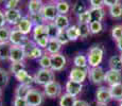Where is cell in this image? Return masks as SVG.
<instances>
[{"label":"cell","instance_id":"obj_31","mask_svg":"<svg viewBox=\"0 0 122 106\" xmlns=\"http://www.w3.org/2000/svg\"><path fill=\"white\" fill-rule=\"evenodd\" d=\"M109 14L112 18H121L122 17V2H119L118 4L109 8Z\"/></svg>","mask_w":122,"mask_h":106},{"label":"cell","instance_id":"obj_2","mask_svg":"<svg viewBox=\"0 0 122 106\" xmlns=\"http://www.w3.org/2000/svg\"><path fill=\"white\" fill-rule=\"evenodd\" d=\"M54 81V72L51 69H39L34 75V83L46 86Z\"/></svg>","mask_w":122,"mask_h":106},{"label":"cell","instance_id":"obj_15","mask_svg":"<svg viewBox=\"0 0 122 106\" xmlns=\"http://www.w3.org/2000/svg\"><path fill=\"white\" fill-rule=\"evenodd\" d=\"M82 89H83V84L81 83H76V82L70 81V80L66 83V93L74 96V98L81 93Z\"/></svg>","mask_w":122,"mask_h":106},{"label":"cell","instance_id":"obj_25","mask_svg":"<svg viewBox=\"0 0 122 106\" xmlns=\"http://www.w3.org/2000/svg\"><path fill=\"white\" fill-rule=\"evenodd\" d=\"M67 37L69 39V41H76L80 38V30L79 25H70L69 28L66 30Z\"/></svg>","mask_w":122,"mask_h":106},{"label":"cell","instance_id":"obj_37","mask_svg":"<svg viewBox=\"0 0 122 106\" xmlns=\"http://www.w3.org/2000/svg\"><path fill=\"white\" fill-rule=\"evenodd\" d=\"M112 36L116 41L122 39V25H116L112 30Z\"/></svg>","mask_w":122,"mask_h":106},{"label":"cell","instance_id":"obj_34","mask_svg":"<svg viewBox=\"0 0 122 106\" xmlns=\"http://www.w3.org/2000/svg\"><path fill=\"white\" fill-rule=\"evenodd\" d=\"M9 80H10V76H9L8 71L0 68V88L2 89L6 87V85L9 84Z\"/></svg>","mask_w":122,"mask_h":106},{"label":"cell","instance_id":"obj_48","mask_svg":"<svg viewBox=\"0 0 122 106\" xmlns=\"http://www.w3.org/2000/svg\"><path fill=\"white\" fill-rule=\"evenodd\" d=\"M6 23V20H5V17H4V13L0 10V28L4 27Z\"/></svg>","mask_w":122,"mask_h":106},{"label":"cell","instance_id":"obj_50","mask_svg":"<svg viewBox=\"0 0 122 106\" xmlns=\"http://www.w3.org/2000/svg\"><path fill=\"white\" fill-rule=\"evenodd\" d=\"M117 47H118V49L122 52V39H120V40L117 41Z\"/></svg>","mask_w":122,"mask_h":106},{"label":"cell","instance_id":"obj_54","mask_svg":"<svg viewBox=\"0 0 122 106\" xmlns=\"http://www.w3.org/2000/svg\"><path fill=\"white\" fill-rule=\"evenodd\" d=\"M99 106H103V105H99Z\"/></svg>","mask_w":122,"mask_h":106},{"label":"cell","instance_id":"obj_24","mask_svg":"<svg viewBox=\"0 0 122 106\" xmlns=\"http://www.w3.org/2000/svg\"><path fill=\"white\" fill-rule=\"evenodd\" d=\"M109 68L111 70H115V71H122V61L120 55H114L109 58V62H108Z\"/></svg>","mask_w":122,"mask_h":106},{"label":"cell","instance_id":"obj_23","mask_svg":"<svg viewBox=\"0 0 122 106\" xmlns=\"http://www.w3.org/2000/svg\"><path fill=\"white\" fill-rule=\"evenodd\" d=\"M89 12H90V22H93V21L101 22V20H102L105 16V11L103 10V8L90 9Z\"/></svg>","mask_w":122,"mask_h":106},{"label":"cell","instance_id":"obj_40","mask_svg":"<svg viewBox=\"0 0 122 106\" xmlns=\"http://www.w3.org/2000/svg\"><path fill=\"white\" fill-rule=\"evenodd\" d=\"M30 19L32 20V22H33L34 25H45L46 23V21L43 18V16H41V14H36V15H30L29 16Z\"/></svg>","mask_w":122,"mask_h":106},{"label":"cell","instance_id":"obj_18","mask_svg":"<svg viewBox=\"0 0 122 106\" xmlns=\"http://www.w3.org/2000/svg\"><path fill=\"white\" fill-rule=\"evenodd\" d=\"M44 3L41 0H31L28 3V10H29L30 15H36V14H41L43 10Z\"/></svg>","mask_w":122,"mask_h":106},{"label":"cell","instance_id":"obj_52","mask_svg":"<svg viewBox=\"0 0 122 106\" xmlns=\"http://www.w3.org/2000/svg\"><path fill=\"white\" fill-rule=\"evenodd\" d=\"M120 57H121V61H122V52H121V54H120Z\"/></svg>","mask_w":122,"mask_h":106},{"label":"cell","instance_id":"obj_47","mask_svg":"<svg viewBox=\"0 0 122 106\" xmlns=\"http://www.w3.org/2000/svg\"><path fill=\"white\" fill-rule=\"evenodd\" d=\"M119 2H121V1H118V0H104V5L108 6V8H112V6L118 4Z\"/></svg>","mask_w":122,"mask_h":106},{"label":"cell","instance_id":"obj_6","mask_svg":"<svg viewBox=\"0 0 122 106\" xmlns=\"http://www.w3.org/2000/svg\"><path fill=\"white\" fill-rule=\"evenodd\" d=\"M96 100H97V103L99 105L105 106L106 104H108L112 100L109 88H106V87H99L97 92H96Z\"/></svg>","mask_w":122,"mask_h":106},{"label":"cell","instance_id":"obj_11","mask_svg":"<svg viewBox=\"0 0 122 106\" xmlns=\"http://www.w3.org/2000/svg\"><path fill=\"white\" fill-rule=\"evenodd\" d=\"M50 56H51V70L53 72L61 71V70L64 69L65 66H66V57L63 54L58 53Z\"/></svg>","mask_w":122,"mask_h":106},{"label":"cell","instance_id":"obj_8","mask_svg":"<svg viewBox=\"0 0 122 106\" xmlns=\"http://www.w3.org/2000/svg\"><path fill=\"white\" fill-rule=\"evenodd\" d=\"M25 100H27L29 106H41L44 102V95L37 89L32 88L30 92L28 93Z\"/></svg>","mask_w":122,"mask_h":106},{"label":"cell","instance_id":"obj_26","mask_svg":"<svg viewBox=\"0 0 122 106\" xmlns=\"http://www.w3.org/2000/svg\"><path fill=\"white\" fill-rule=\"evenodd\" d=\"M54 4H55V8H56L58 15H66L68 12L70 11V4L67 1L61 0V1L54 2Z\"/></svg>","mask_w":122,"mask_h":106},{"label":"cell","instance_id":"obj_5","mask_svg":"<svg viewBox=\"0 0 122 106\" xmlns=\"http://www.w3.org/2000/svg\"><path fill=\"white\" fill-rule=\"evenodd\" d=\"M88 75H89L90 81L92 82L93 84H96V85L102 84L103 82H104V79H105L104 69H103L101 66L89 69L88 70Z\"/></svg>","mask_w":122,"mask_h":106},{"label":"cell","instance_id":"obj_16","mask_svg":"<svg viewBox=\"0 0 122 106\" xmlns=\"http://www.w3.org/2000/svg\"><path fill=\"white\" fill-rule=\"evenodd\" d=\"M15 77L20 84H25V85L31 86V85L34 83V76L30 75L29 72H28L25 69L20 70L17 74H15Z\"/></svg>","mask_w":122,"mask_h":106},{"label":"cell","instance_id":"obj_44","mask_svg":"<svg viewBox=\"0 0 122 106\" xmlns=\"http://www.w3.org/2000/svg\"><path fill=\"white\" fill-rule=\"evenodd\" d=\"M19 3H20L19 0H10V1L5 2L4 6H5V10H15L19 5Z\"/></svg>","mask_w":122,"mask_h":106},{"label":"cell","instance_id":"obj_30","mask_svg":"<svg viewBox=\"0 0 122 106\" xmlns=\"http://www.w3.org/2000/svg\"><path fill=\"white\" fill-rule=\"evenodd\" d=\"M76 99L74 96L68 95V93H64L61 96L60 100V106H74Z\"/></svg>","mask_w":122,"mask_h":106},{"label":"cell","instance_id":"obj_45","mask_svg":"<svg viewBox=\"0 0 122 106\" xmlns=\"http://www.w3.org/2000/svg\"><path fill=\"white\" fill-rule=\"evenodd\" d=\"M13 105L14 106H29L27 100L22 98H15L13 101Z\"/></svg>","mask_w":122,"mask_h":106},{"label":"cell","instance_id":"obj_39","mask_svg":"<svg viewBox=\"0 0 122 106\" xmlns=\"http://www.w3.org/2000/svg\"><path fill=\"white\" fill-rule=\"evenodd\" d=\"M25 63H23V62H21V63H12L10 69H11L12 73L15 75V74H17L20 70L25 69Z\"/></svg>","mask_w":122,"mask_h":106},{"label":"cell","instance_id":"obj_42","mask_svg":"<svg viewBox=\"0 0 122 106\" xmlns=\"http://www.w3.org/2000/svg\"><path fill=\"white\" fill-rule=\"evenodd\" d=\"M72 10H73V12H74L76 14L80 15V14H82L83 12H85V11H86V9H85V5H84L83 2L76 1V3L73 4V8H72Z\"/></svg>","mask_w":122,"mask_h":106},{"label":"cell","instance_id":"obj_27","mask_svg":"<svg viewBox=\"0 0 122 106\" xmlns=\"http://www.w3.org/2000/svg\"><path fill=\"white\" fill-rule=\"evenodd\" d=\"M73 64L76 68H82V69H87L88 66V61L87 56H85L84 54H79L73 58Z\"/></svg>","mask_w":122,"mask_h":106},{"label":"cell","instance_id":"obj_41","mask_svg":"<svg viewBox=\"0 0 122 106\" xmlns=\"http://www.w3.org/2000/svg\"><path fill=\"white\" fill-rule=\"evenodd\" d=\"M56 40H57L58 42H60L61 45H66L69 42V39H68L67 37V34H66V31H60L57 34V36H56Z\"/></svg>","mask_w":122,"mask_h":106},{"label":"cell","instance_id":"obj_21","mask_svg":"<svg viewBox=\"0 0 122 106\" xmlns=\"http://www.w3.org/2000/svg\"><path fill=\"white\" fill-rule=\"evenodd\" d=\"M32 89L31 86L25 84H19L15 89V98H22L25 99L28 96V93L30 92V90Z\"/></svg>","mask_w":122,"mask_h":106},{"label":"cell","instance_id":"obj_14","mask_svg":"<svg viewBox=\"0 0 122 106\" xmlns=\"http://www.w3.org/2000/svg\"><path fill=\"white\" fill-rule=\"evenodd\" d=\"M18 30L22 33L23 35L27 36L31 31H33V28H34V25L32 22V20L30 19L29 16H25V17H22V19L19 21L17 25H16Z\"/></svg>","mask_w":122,"mask_h":106},{"label":"cell","instance_id":"obj_36","mask_svg":"<svg viewBox=\"0 0 122 106\" xmlns=\"http://www.w3.org/2000/svg\"><path fill=\"white\" fill-rule=\"evenodd\" d=\"M79 23H83V25H89L90 23V12L89 10H86L82 14L78 15Z\"/></svg>","mask_w":122,"mask_h":106},{"label":"cell","instance_id":"obj_12","mask_svg":"<svg viewBox=\"0 0 122 106\" xmlns=\"http://www.w3.org/2000/svg\"><path fill=\"white\" fill-rule=\"evenodd\" d=\"M122 81V74L119 71H115V70L109 69L107 72H105V79L104 82H106L109 85V87L114 86V85L120 84Z\"/></svg>","mask_w":122,"mask_h":106},{"label":"cell","instance_id":"obj_17","mask_svg":"<svg viewBox=\"0 0 122 106\" xmlns=\"http://www.w3.org/2000/svg\"><path fill=\"white\" fill-rule=\"evenodd\" d=\"M55 25V27L57 28L60 31H66L68 28L70 27L69 18L66 15H57V17L55 18V20L53 21Z\"/></svg>","mask_w":122,"mask_h":106},{"label":"cell","instance_id":"obj_3","mask_svg":"<svg viewBox=\"0 0 122 106\" xmlns=\"http://www.w3.org/2000/svg\"><path fill=\"white\" fill-rule=\"evenodd\" d=\"M28 40H29V38H28L25 35H23L17 28H15V29H11L10 44L12 45V46L22 47Z\"/></svg>","mask_w":122,"mask_h":106},{"label":"cell","instance_id":"obj_19","mask_svg":"<svg viewBox=\"0 0 122 106\" xmlns=\"http://www.w3.org/2000/svg\"><path fill=\"white\" fill-rule=\"evenodd\" d=\"M46 49H47V52H48L49 55H54V54L60 53L61 49H62V45L56 40V39H50Z\"/></svg>","mask_w":122,"mask_h":106},{"label":"cell","instance_id":"obj_46","mask_svg":"<svg viewBox=\"0 0 122 106\" xmlns=\"http://www.w3.org/2000/svg\"><path fill=\"white\" fill-rule=\"evenodd\" d=\"M90 5H91V9L103 8V5H104V1H102V0H91Z\"/></svg>","mask_w":122,"mask_h":106},{"label":"cell","instance_id":"obj_10","mask_svg":"<svg viewBox=\"0 0 122 106\" xmlns=\"http://www.w3.org/2000/svg\"><path fill=\"white\" fill-rule=\"evenodd\" d=\"M88 75V70L87 69H82V68H72L71 71L69 73V80L70 81L76 82V83L83 84V82L86 80Z\"/></svg>","mask_w":122,"mask_h":106},{"label":"cell","instance_id":"obj_38","mask_svg":"<svg viewBox=\"0 0 122 106\" xmlns=\"http://www.w3.org/2000/svg\"><path fill=\"white\" fill-rule=\"evenodd\" d=\"M102 23L98 22V21H93V22L89 23V30H90L91 34H98L102 31Z\"/></svg>","mask_w":122,"mask_h":106},{"label":"cell","instance_id":"obj_1","mask_svg":"<svg viewBox=\"0 0 122 106\" xmlns=\"http://www.w3.org/2000/svg\"><path fill=\"white\" fill-rule=\"evenodd\" d=\"M103 55H104V50L100 46H93L89 49L87 54V61L88 65L91 68L99 67L100 64L103 61Z\"/></svg>","mask_w":122,"mask_h":106},{"label":"cell","instance_id":"obj_33","mask_svg":"<svg viewBox=\"0 0 122 106\" xmlns=\"http://www.w3.org/2000/svg\"><path fill=\"white\" fill-rule=\"evenodd\" d=\"M11 29L6 25L0 28V44L1 42H10Z\"/></svg>","mask_w":122,"mask_h":106},{"label":"cell","instance_id":"obj_53","mask_svg":"<svg viewBox=\"0 0 122 106\" xmlns=\"http://www.w3.org/2000/svg\"><path fill=\"white\" fill-rule=\"evenodd\" d=\"M120 106H122V102H121V103H120Z\"/></svg>","mask_w":122,"mask_h":106},{"label":"cell","instance_id":"obj_20","mask_svg":"<svg viewBox=\"0 0 122 106\" xmlns=\"http://www.w3.org/2000/svg\"><path fill=\"white\" fill-rule=\"evenodd\" d=\"M48 36L46 32V23L45 25H34L33 28V40L34 42L37 41L38 39H41V37Z\"/></svg>","mask_w":122,"mask_h":106},{"label":"cell","instance_id":"obj_55","mask_svg":"<svg viewBox=\"0 0 122 106\" xmlns=\"http://www.w3.org/2000/svg\"><path fill=\"white\" fill-rule=\"evenodd\" d=\"M0 106H1V103H0Z\"/></svg>","mask_w":122,"mask_h":106},{"label":"cell","instance_id":"obj_51","mask_svg":"<svg viewBox=\"0 0 122 106\" xmlns=\"http://www.w3.org/2000/svg\"><path fill=\"white\" fill-rule=\"evenodd\" d=\"M1 96H2V89L0 88V99H1Z\"/></svg>","mask_w":122,"mask_h":106},{"label":"cell","instance_id":"obj_32","mask_svg":"<svg viewBox=\"0 0 122 106\" xmlns=\"http://www.w3.org/2000/svg\"><path fill=\"white\" fill-rule=\"evenodd\" d=\"M38 64L41 67V69H51V56L45 53L38 60Z\"/></svg>","mask_w":122,"mask_h":106},{"label":"cell","instance_id":"obj_13","mask_svg":"<svg viewBox=\"0 0 122 106\" xmlns=\"http://www.w3.org/2000/svg\"><path fill=\"white\" fill-rule=\"evenodd\" d=\"M25 53L21 47L12 46L10 53V61L12 63H21L25 61Z\"/></svg>","mask_w":122,"mask_h":106},{"label":"cell","instance_id":"obj_22","mask_svg":"<svg viewBox=\"0 0 122 106\" xmlns=\"http://www.w3.org/2000/svg\"><path fill=\"white\" fill-rule=\"evenodd\" d=\"M11 48H12V45L10 42H1L0 44V60L1 61L10 60Z\"/></svg>","mask_w":122,"mask_h":106},{"label":"cell","instance_id":"obj_28","mask_svg":"<svg viewBox=\"0 0 122 106\" xmlns=\"http://www.w3.org/2000/svg\"><path fill=\"white\" fill-rule=\"evenodd\" d=\"M109 91H111V96L112 99L122 102V83L109 87Z\"/></svg>","mask_w":122,"mask_h":106},{"label":"cell","instance_id":"obj_29","mask_svg":"<svg viewBox=\"0 0 122 106\" xmlns=\"http://www.w3.org/2000/svg\"><path fill=\"white\" fill-rule=\"evenodd\" d=\"M46 32L50 39H55L60 30L55 27L54 22H46Z\"/></svg>","mask_w":122,"mask_h":106},{"label":"cell","instance_id":"obj_49","mask_svg":"<svg viewBox=\"0 0 122 106\" xmlns=\"http://www.w3.org/2000/svg\"><path fill=\"white\" fill-rule=\"evenodd\" d=\"M74 106H90V105H89V103L87 102V101H84V100H76Z\"/></svg>","mask_w":122,"mask_h":106},{"label":"cell","instance_id":"obj_9","mask_svg":"<svg viewBox=\"0 0 122 106\" xmlns=\"http://www.w3.org/2000/svg\"><path fill=\"white\" fill-rule=\"evenodd\" d=\"M4 17L9 25H17L19 21L22 19L21 11L19 9H15V10H5L4 11Z\"/></svg>","mask_w":122,"mask_h":106},{"label":"cell","instance_id":"obj_43","mask_svg":"<svg viewBox=\"0 0 122 106\" xmlns=\"http://www.w3.org/2000/svg\"><path fill=\"white\" fill-rule=\"evenodd\" d=\"M49 40H50V38H49L48 36H45V37H41V39H38L37 41H35V44H36V46L39 47L41 49H46L47 46H48V44H49Z\"/></svg>","mask_w":122,"mask_h":106},{"label":"cell","instance_id":"obj_7","mask_svg":"<svg viewBox=\"0 0 122 106\" xmlns=\"http://www.w3.org/2000/svg\"><path fill=\"white\" fill-rule=\"evenodd\" d=\"M41 14L46 22L47 21H48V22H53L58 15L57 11H56V8H55V4H51V3L44 4Z\"/></svg>","mask_w":122,"mask_h":106},{"label":"cell","instance_id":"obj_35","mask_svg":"<svg viewBox=\"0 0 122 106\" xmlns=\"http://www.w3.org/2000/svg\"><path fill=\"white\" fill-rule=\"evenodd\" d=\"M79 30H80V37L81 38H87L89 35L91 34L90 30H89V25H83V23H79Z\"/></svg>","mask_w":122,"mask_h":106},{"label":"cell","instance_id":"obj_4","mask_svg":"<svg viewBox=\"0 0 122 106\" xmlns=\"http://www.w3.org/2000/svg\"><path fill=\"white\" fill-rule=\"evenodd\" d=\"M44 92L48 98L50 99H55L57 96H61L62 92V86L58 82H51V83L47 84L46 86H44Z\"/></svg>","mask_w":122,"mask_h":106}]
</instances>
